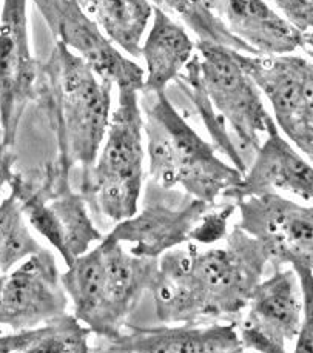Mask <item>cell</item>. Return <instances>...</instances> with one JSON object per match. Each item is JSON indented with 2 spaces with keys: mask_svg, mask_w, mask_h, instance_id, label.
Here are the masks:
<instances>
[{
  "mask_svg": "<svg viewBox=\"0 0 313 353\" xmlns=\"http://www.w3.org/2000/svg\"><path fill=\"white\" fill-rule=\"evenodd\" d=\"M221 247L170 248L159 256L153 293L156 316L165 324H194L238 315L269 264L256 239L234 225Z\"/></svg>",
  "mask_w": 313,
  "mask_h": 353,
  "instance_id": "cell-1",
  "label": "cell"
},
{
  "mask_svg": "<svg viewBox=\"0 0 313 353\" xmlns=\"http://www.w3.org/2000/svg\"><path fill=\"white\" fill-rule=\"evenodd\" d=\"M113 83L101 79L82 57L56 42L41 62L37 99L56 134V165L81 176L94 165L105 139Z\"/></svg>",
  "mask_w": 313,
  "mask_h": 353,
  "instance_id": "cell-2",
  "label": "cell"
},
{
  "mask_svg": "<svg viewBox=\"0 0 313 353\" xmlns=\"http://www.w3.org/2000/svg\"><path fill=\"white\" fill-rule=\"evenodd\" d=\"M158 263L159 258L127 252L105 234L99 245L77 256L61 274L74 316L105 341L119 336L143 293L152 289Z\"/></svg>",
  "mask_w": 313,
  "mask_h": 353,
  "instance_id": "cell-3",
  "label": "cell"
},
{
  "mask_svg": "<svg viewBox=\"0 0 313 353\" xmlns=\"http://www.w3.org/2000/svg\"><path fill=\"white\" fill-rule=\"evenodd\" d=\"M143 132L148 139L150 181L214 204L243 172L221 161L216 147L194 132L174 108L165 91L145 93Z\"/></svg>",
  "mask_w": 313,
  "mask_h": 353,
  "instance_id": "cell-4",
  "label": "cell"
},
{
  "mask_svg": "<svg viewBox=\"0 0 313 353\" xmlns=\"http://www.w3.org/2000/svg\"><path fill=\"white\" fill-rule=\"evenodd\" d=\"M142 132L139 91L119 87L105 145L90 172L81 176L79 193L96 221L114 225L139 210L143 178Z\"/></svg>",
  "mask_w": 313,
  "mask_h": 353,
  "instance_id": "cell-5",
  "label": "cell"
},
{
  "mask_svg": "<svg viewBox=\"0 0 313 353\" xmlns=\"http://www.w3.org/2000/svg\"><path fill=\"white\" fill-rule=\"evenodd\" d=\"M8 185L25 219L61 253L67 265L102 241L85 201L71 185V174L54 161L28 174L12 173Z\"/></svg>",
  "mask_w": 313,
  "mask_h": 353,
  "instance_id": "cell-6",
  "label": "cell"
},
{
  "mask_svg": "<svg viewBox=\"0 0 313 353\" xmlns=\"http://www.w3.org/2000/svg\"><path fill=\"white\" fill-rule=\"evenodd\" d=\"M198 51L176 79L204 97L212 108L232 127L243 147L256 152L261 136L265 134L267 113L259 90L236 61L232 48L198 41Z\"/></svg>",
  "mask_w": 313,
  "mask_h": 353,
  "instance_id": "cell-7",
  "label": "cell"
},
{
  "mask_svg": "<svg viewBox=\"0 0 313 353\" xmlns=\"http://www.w3.org/2000/svg\"><path fill=\"white\" fill-rule=\"evenodd\" d=\"M214 204L148 181L141 210L114 224L107 236L133 244L130 253L136 256L159 258L170 248L193 241L194 230Z\"/></svg>",
  "mask_w": 313,
  "mask_h": 353,
  "instance_id": "cell-8",
  "label": "cell"
},
{
  "mask_svg": "<svg viewBox=\"0 0 313 353\" xmlns=\"http://www.w3.org/2000/svg\"><path fill=\"white\" fill-rule=\"evenodd\" d=\"M241 230L256 239L273 269L289 265L296 273L312 274L313 208L279 193L249 196L234 201Z\"/></svg>",
  "mask_w": 313,
  "mask_h": 353,
  "instance_id": "cell-9",
  "label": "cell"
},
{
  "mask_svg": "<svg viewBox=\"0 0 313 353\" xmlns=\"http://www.w3.org/2000/svg\"><path fill=\"white\" fill-rule=\"evenodd\" d=\"M236 61L258 90L270 101L275 119L285 136L312 159L313 156V67L301 56L244 54Z\"/></svg>",
  "mask_w": 313,
  "mask_h": 353,
  "instance_id": "cell-10",
  "label": "cell"
},
{
  "mask_svg": "<svg viewBox=\"0 0 313 353\" xmlns=\"http://www.w3.org/2000/svg\"><path fill=\"white\" fill-rule=\"evenodd\" d=\"M28 0H3L0 14V125L3 145L14 147L25 108L37 99L41 62L31 54Z\"/></svg>",
  "mask_w": 313,
  "mask_h": 353,
  "instance_id": "cell-11",
  "label": "cell"
},
{
  "mask_svg": "<svg viewBox=\"0 0 313 353\" xmlns=\"http://www.w3.org/2000/svg\"><path fill=\"white\" fill-rule=\"evenodd\" d=\"M39 12L56 36L74 54L82 57L91 70L116 87L141 91L143 70L123 56L114 43L103 34L77 0H32Z\"/></svg>",
  "mask_w": 313,
  "mask_h": 353,
  "instance_id": "cell-12",
  "label": "cell"
},
{
  "mask_svg": "<svg viewBox=\"0 0 313 353\" xmlns=\"http://www.w3.org/2000/svg\"><path fill=\"white\" fill-rule=\"evenodd\" d=\"M253 289L243 321L236 323L245 350L284 353L287 341L295 339L303 319V295L296 273L284 265Z\"/></svg>",
  "mask_w": 313,
  "mask_h": 353,
  "instance_id": "cell-13",
  "label": "cell"
},
{
  "mask_svg": "<svg viewBox=\"0 0 313 353\" xmlns=\"http://www.w3.org/2000/svg\"><path fill=\"white\" fill-rule=\"evenodd\" d=\"M56 258L47 248L28 256L14 272L0 276V325L32 329L67 312Z\"/></svg>",
  "mask_w": 313,
  "mask_h": 353,
  "instance_id": "cell-14",
  "label": "cell"
},
{
  "mask_svg": "<svg viewBox=\"0 0 313 353\" xmlns=\"http://www.w3.org/2000/svg\"><path fill=\"white\" fill-rule=\"evenodd\" d=\"M265 134V141L255 152L256 158L252 167L245 168L241 181L227 188L223 198L238 201L281 190L310 202L313 198L312 165L279 134L272 116L267 117Z\"/></svg>",
  "mask_w": 313,
  "mask_h": 353,
  "instance_id": "cell-15",
  "label": "cell"
},
{
  "mask_svg": "<svg viewBox=\"0 0 313 353\" xmlns=\"http://www.w3.org/2000/svg\"><path fill=\"white\" fill-rule=\"evenodd\" d=\"M91 352L105 353H241L236 321L230 324H176L164 327L125 325L119 336Z\"/></svg>",
  "mask_w": 313,
  "mask_h": 353,
  "instance_id": "cell-16",
  "label": "cell"
},
{
  "mask_svg": "<svg viewBox=\"0 0 313 353\" xmlns=\"http://www.w3.org/2000/svg\"><path fill=\"white\" fill-rule=\"evenodd\" d=\"M233 36L258 54H287L298 48L312 54V34L296 30L265 0H207Z\"/></svg>",
  "mask_w": 313,
  "mask_h": 353,
  "instance_id": "cell-17",
  "label": "cell"
},
{
  "mask_svg": "<svg viewBox=\"0 0 313 353\" xmlns=\"http://www.w3.org/2000/svg\"><path fill=\"white\" fill-rule=\"evenodd\" d=\"M194 51L184 25L153 6V27L141 48L147 63V79L141 91L161 93L181 74Z\"/></svg>",
  "mask_w": 313,
  "mask_h": 353,
  "instance_id": "cell-18",
  "label": "cell"
},
{
  "mask_svg": "<svg viewBox=\"0 0 313 353\" xmlns=\"http://www.w3.org/2000/svg\"><path fill=\"white\" fill-rule=\"evenodd\" d=\"M103 34L130 56H141V41L153 5L148 0H77Z\"/></svg>",
  "mask_w": 313,
  "mask_h": 353,
  "instance_id": "cell-19",
  "label": "cell"
},
{
  "mask_svg": "<svg viewBox=\"0 0 313 353\" xmlns=\"http://www.w3.org/2000/svg\"><path fill=\"white\" fill-rule=\"evenodd\" d=\"M154 8L164 11L167 16L176 17L182 25L198 36V41L213 42L244 54L258 56L250 45L233 36L212 11L207 0H152Z\"/></svg>",
  "mask_w": 313,
  "mask_h": 353,
  "instance_id": "cell-20",
  "label": "cell"
},
{
  "mask_svg": "<svg viewBox=\"0 0 313 353\" xmlns=\"http://www.w3.org/2000/svg\"><path fill=\"white\" fill-rule=\"evenodd\" d=\"M42 248L30 233L17 199L10 194L0 204V273L10 272L19 261Z\"/></svg>",
  "mask_w": 313,
  "mask_h": 353,
  "instance_id": "cell-21",
  "label": "cell"
},
{
  "mask_svg": "<svg viewBox=\"0 0 313 353\" xmlns=\"http://www.w3.org/2000/svg\"><path fill=\"white\" fill-rule=\"evenodd\" d=\"M91 330L67 312L48 319L31 353H88Z\"/></svg>",
  "mask_w": 313,
  "mask_h": 353,
  "instance_id": "cell-22",
  "label": "cell"
},
{
  "mask_svg": "<svg viewBox=\"0 0 313 353\" xmlns=\"http://www.w3.org/2000/svg\"><path fill=\"white\" fill-rule=\"evenodd\" d=\"M303 295V319L296 335V353H310L313 347V274L298 276Z\"/></svg>",
  "mask_w": 313,
  "mask_h": 353,
  "instance_id": "cell-23",
  "label": "cell"
},
{
  "mask_svg": "<svg viewBox=\"0 0 313 353\" xmlns=\"http://www.w3.org/2000/svg\"><path fill=\"white\" fill-rule=\"evenodd\" d=\"M284 19L305 34H312L313 0H273Z\"/></svg>",
  "mask_w": 313,
  "mask_h": 353,
  "instance_id": "cell-24",
  "label": "cell"
},
{
  "mask_svg": "<svg viewBox=\"0 0 313 353\" xmlns=\"http://www.w3.org/2000/svg\"><path fill=\"white\" fill-rule=\"evenodd\" d=\"M43 333V324L32 329L0 333V353H31Z\"/></svg>",
  "mask_w": 313,
  "mask_h": 353,
  "instance_id": "cell-25",
  "label": "cell"
},
{
  "mask_svg": "<svg viewBox=\"0 0 313 353\" xmlns=\"http://www.w3.org/2000/svg\"><path fill=\"white\" fill-rule=\"evenodd\" d=\"M16 161V153L14 147H5L2 145L0 148V192L5 184H8L10 178L12 176V165H14Z\"/></svg>",
  "mask_w": 313,
  "mask_h": 353,
  "instance_id": "cell-26",
  "label": "cell"
},
{
  "mask_svg": "<svg viewBox=\"0 0 313 353\" xmlns=\"http://www.w3.org/2000/svg\"><path fill=\"white\" fill-rule=\"evenodd\" d=\"M3 145V132H2V125H0V148Z\"/></svg>",
  "mask_w": 313,
  "mask_h": 353,
  "instance_id": "cell-27",
  "label": "cell"
}]
</instances>
